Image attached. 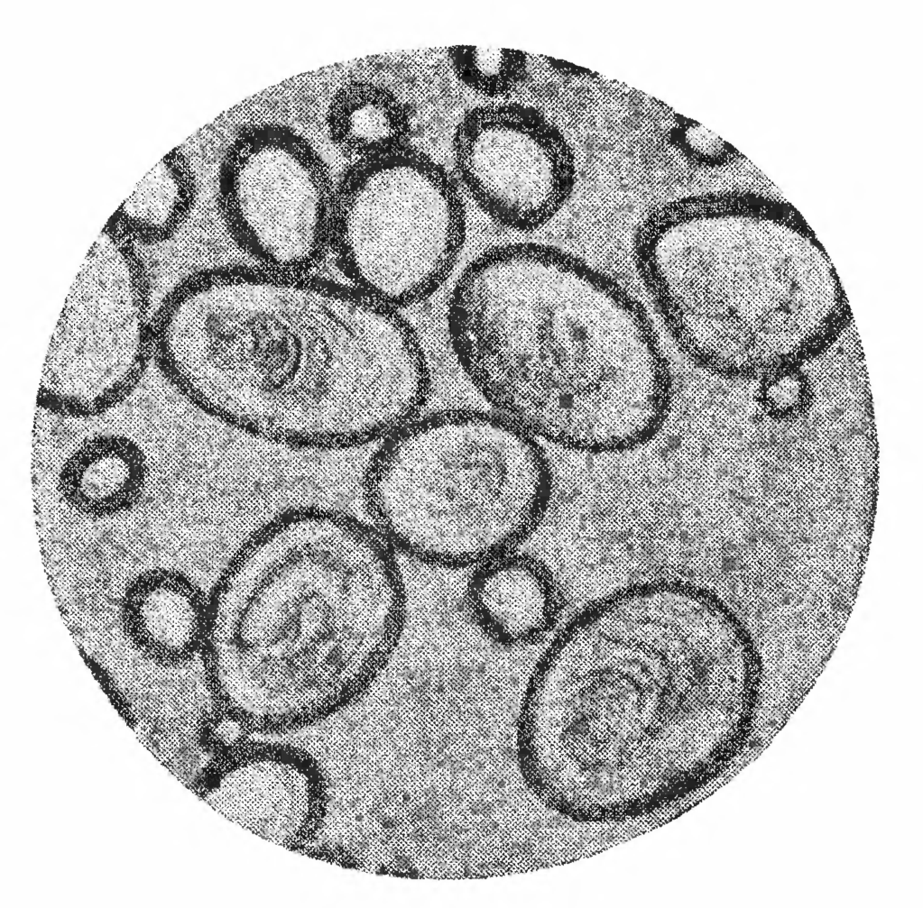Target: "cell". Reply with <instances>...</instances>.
Segmentation results:
<instances>
[{
  "instance_id": "1",
  "label": "cell",
  "mask_w": 923,
  "mask_h": 908,
  "mask_svg": "<svg viewBox=\"0 0 923 908\" xmlns=\"http://www.w3.org/2000/svg\"><path fill=\"white\" fill-rule=\"evenodd\" d=\"M752 685L748 638L715 594L636 582L556 636L527 684L522 724L543 743L540 779L558 809L617 820L708 780Z\"/></svg>"
},
{
  "instance_id": "2",
  "label": "cell",
  "mask_w": 923,
  "mask_h": 908,
  "mask_svg": "<svg viewBox=\"0 0 923 908\" xmlns=\"http://www.w3.org/2000/svg\"><path fill=\"white\" fill-rule=\"evenodd\" d=\"M165 380L210 417L257 438L316 450L383 440L432 390L398 309L353 285L259 266L205 269L152 322Z\"/></svg>"
},
{
  "instance_id": "3",
  "label": "cell",
  "mask_w": 923,
  "mask_h": 908,
  "mask_svg": "<svg viewBox=\"0 0 923 908\" xmlns=\"http://www.w3.org/2000/svg\"><path fill=\"white\" fill-rule=\"evenodd\" d=\"M405 617L396 552L372 523L290 509L246 537L207 596L199 656L214 704L249 732L322 721L375 683Z\"/></svg>"
},
{
  "instance_id": "4",
  "label": "cell",
  "mask_w": 923,
  "mask_h": 908,
  "mask_svg": "<svg viewBox=\"0 0 923 908\" xmlns=\"http://www.w3.org/2000/svg\"><path fill=\"white\" fill-rule=\"evenodd\" d=\"M634 255L676 344L718 375L788 360L838 316V282L822 250L789 224L754 216L733 193L655 209L639 227Z\"/></svg>"
},
{
  "instance_id": "5",
  "label": "cell",
  "mask_w": 923,
  "mask_h": 908,
  "mask_svg": "<svg viewBox=\"0 0 923 908\" xmlns=\"http://www.w3.org/2000/svg\"><path fill=\"white\" fill-rule=\"evenodd\" d=\"M553 474L539 439L496 412L420 415L370 459L363 497L395 552L444 569L513 553L540 527Z\"/></svg>"
},
{
  "instance_id": "6",
  "label": "cell",
  "mask_w": 923,
  "mask_h": 908,
  "mask_svg": "<svg viewBox=\"0 0 923 908\" xmlns=\"http://www.w3.org/2000/svg\"><path fill=\"white\" fill-rule=\"evenodd\" d=\"M466 229L452 179L411 147L359 159L336 187L331 250L351 285L396 309L440 287Z\"/></svg>"
},
{
  "instance_id": "7",
  "label": "cell",
  "mask_w": 923,
  "mask_h": 908,
  "mask_svg": "<svg viewBox=\"0 0 923 908\" xmlns=\"http://www.w3.org/2000/svg\"><path fill=\"white\" fill-rule=\"evenodd\" d=\"M149 282L111 217L87 253L49 345L38 405L90 418L124 401L152 358Z\"/></svg>"
},
{
  "instance_id": "8",
  "label": "cell",
  "mask_w": 923,
  "mask_h": 908,
  "mask_svg": "<svg viewBox=\"0 0 923 908\" xmlns=\"http://www.w3.org/2000/svg\"><path fill=\"white\" fill-rule=\"evenodd\" d=\"M336 188L311 143L291 127L241 130L219 166L227 230L256 266L309 273L331 250Z\"/></svg>"
},
{
  "instance_id": "9",
  "label": "cell",
  "mask_w": 923,
  "mask_h": 908,
  "mask_svg": "<svg viewBox=\"0 0 923 908\" xmlns=\"http://www.w3.org/2000/svg\"><path fill=\"white\" fill-rule=\"evenodd\" d=\"M459 178L494 221L531 231L569 197L576 165L563 133L540 111L516 103L468 111L454 136Z\"/></svg>"
},
{
  "instance_id": "10",
  "label": "cell",
  "mask_w": 923,
  "mask_h": 908,
  "mask_svg": "<svg viewBox=\"0 0 923 908\" xmlns=\"http://www.w3.org/2000/svg\"><path fill=\"white\" fill-rule=\"evenodd\" d=\"M213 772L209 802L241 827L283 847L308 843L321 828L327 791L318 764L281 744L238 746Z\"/></svg>"
},
{
  "instance_id": "11",
  "label": "cell",
  "mask_w": 923,
  "mask_h": 908,
  "mask_svg": "<svg viewBox=\"0 0 923 908\" xmlns=\"http://www.w3.org/2000/svg\"><path fill=\"white\" fill-rule=\"evenodd\" d=\"M466 605L476 627L509 647L533 645L557 625L559 586L540 558L515 551L474 568Z\"/></svg>"
},
{
  "instance_id": "12",
  "label": "cell",
  "mask_w": 923,
  "mask_h": 908,
  "mask_svg": "<svg viewBox=\"0 0 923 908\" xmlns=\"http://www.w3.org/2000/svg\"><path fill=\"white\" fill-rule=\"evenodd\" d=\"M207 596L186 574L156 569L137 576L121 604L124 631L144 656L180 666L199 656Z\"/></svg>"
},
{
  "instance_id": "13",
  "label": "cell",
  "mask_w": 923,
  "mask_h": 908,
  "mask_svg": "<svg viewBox=\"0 0 923 908\" xmlns=\"http://www.w3.org/2000/svg\"><path fill=\"white\" fill-rule=\"evenodd\" d=\"M149 465L131 438L104 434L85 439L65 460L58 490L77 511L110 517L135 506L143 494Z\"/></svg>"
},
{
  "instance_id": "14",
  "label": "cell",
  "mask_w": 923,
  "mask_h": 908,
  "mask_svg": "<svg viewBox=\"0 0 923 908\" xmlns=\"http://www.w3.org/2000/svg\"><path fill=\"white\" fill-rule=\"evenodd\" d=\"M328 126L336 145L359 160L404 146L409 119L391 91L357 81L345 85L333 96Z\"/></svg>"
},
{
  "instance_id": "15",
  "label": "cell",
  "mask_w": 923,
  "mask_h": 908,
  "mask_svg": "<svg viewBox=\"0 0 923 908\" xmlns=\"http://www.w3.org/2000/svg\"><path fill=\"white\" fill-rule=\"evenodd\" d=\"M195 197L189 170L162 161L137 185L112 218L133 241L157 243L171 238L188 216Z\"/></svg>"
},
{
  "instance_id": "16",
  "label": "cell",
  "mask_w": 923,
  "mask_h": 908,
  "mask_svg": "<svg viewBox=\"0 0 923 908\" xmlns=\"http://www.w3.org/2000/svg\"><path fill=\"white\" fill-rule=\"evenodd\" d=\"M448 57L462 85L489 98L512 92L526 74L527 56L521 50L462 45L448 48Z\"/></svg>"
},
{
  "instance_id": "17",
  "label": "cell",
  "mask_w": 923,
  "mask_h": 908,
  "mask_svg": "<svg viewBox=\"0 0 923 908\" xmlns=\"http://www.w3.org/2000/svg\"><path fill=\"white\" fill-rule=\"evenodd\" d=\"M671 139L687 159L704 166L719 161L723 152L719 149L726 144L699 123L679 115L671 130Z\"/></svg>"
},
{
  "instance_id": "18",
  "label": "cell",
  "mask_w": 923,
  "mask_h": 908,
  "mask_svg": "<svg viewBox=\"0 0 923 908\" xmlns=\"http://www.w3.org/2000/svg\"><path fill=\"white\" fill-rule=\"evenodd\" d=\"M416 815H417V817H418V818H419L420 820H422V819H424V818L426 817V814H425V812H424V810H423V809H419V810L417 811V812H416Z\"/></svg>"
},
{
  "instance_id": "19",
  "label": "cell",
  "mask_w": 923,
  "mask_h": 908,
  "mask_svg": "<svg viewBox=\"0 0 923 908\" xmlns=\"http://www.w3.org/2000/svg\"><path fill=\"white\" fill-rule=\"evenodd\" d=\"M447 763H448V762H447V761H446V760H445L444 758H442L441 760H438V761L435 762V764H436V766H437V767H438V768L444 767V766H445L447 765Z\"/></svg>"
},
{
  "instance_id": "20",
  "label": "cell",
  "mask_w": 923,
  "mask_h": 908,
  "mask_svg": "<svg viewBox=\"0 0 923 908\" xmlns=\"http://www.w3.org/2000/svg\"><path fill=\"white\" fill-rule=\"evenodd\" d=\"M496 784L499 788H503L505 786V780L500 779L498 780Z\"/></svg>"
},
{
  "instance_id": "21",
  "label": "cell",
  "mask_w": 923,
  "mask_h": 908,
  "mask_svg": "<svg viewBox=\"0 0 923 908\" xmlns=\"http://www.w3.org/2000/svg\"><path fill=\"white\" fill-rule=\"evenodd\" d=\"M490 828H491V830H497V828H498V824H497L496 822H492V823L490 824Z\"/></svg>"
},
{
  "instance_id": "22",
  "label": "cell",
  "mask_w": 923,
  "mask_h": 908,
  "mask_svg": "<svg viewBox=\"0 0 923 908\" xmlns=\"http://www.w3.org/2000/svg\"><path fill=\"white\" fill-rule=\"evenodd\" d=\"M477 867H478L479 869H485V868L486 867V866H485V863H479V864L477 865Z\"/></svg>"
},
{
  "instance_id": "23",
  "label": "cell",
  "mask_w": 923,
  "mask_h": 908,
  "mask_svg": "<svg viewBox=\"0 0 923 908\" xmlns=\"http://www.w3.org/2000/svg\"><path fill=\"white\" fill-rule=\"evenodd\" d=\"M403 799H404V801H410L411 800V795L409 793H404Z\"/></svg>"
},
{
  "instance_id": "24",
  "label": "cell",
  "mask_w": 923,
  "mask_h": 908,
  "mask_svg": "<svg viewBox=\"0 0 923 908\" xmlns=\"http://www.w3.org/2000/svg\"><path fill=\"white\" fill-rule=\"evenodd\" d=\"M439 866H440V867H441V868H445V867H446V866H447V864H446V862H444V861H442V860H441V861L439 862Z\"/></svg>"
}]
</instances>
